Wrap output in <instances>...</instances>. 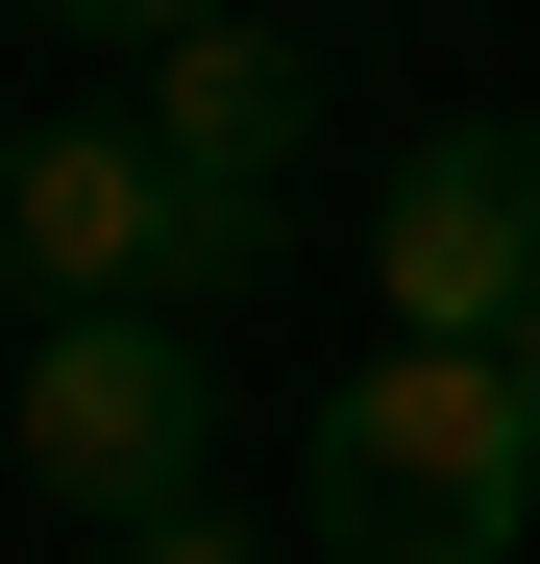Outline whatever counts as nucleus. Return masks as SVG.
<instances>
[{
    "label": "nucleus",
    "mask_w": 540,
    "mask_h": 564,
    "mask_svg": "<svg viewBox=\"0 0 540 564\" xmlns=\"http://www.w3.org/2000/svg\"><path fill=\"white\" fill-rule=\"evenodd\" d=\"M123 564H246V516H222V491H172V516H123Z\"/></svg>",
    "instance_id": "obj_7"
},
{
    "label": "nucleus",
    "mask_w": 540,
    "mask_h": 564,
    "mask_svg": "<svg viewBox=\"0 0 540 564\" xmlns=\"http://www.w3.org/2000/svg\"><path fill=\"white\" fill-rule=\"evenodd\" d=\"M270 246H295V221H270V197H246V172H172V295H246V270H270Z\"/></svg>",
    "instance_id": "obj_6"
},
{
    "label": "nucleus",
    "mask_w": 540,
    "mask_h": 564,
    "mask_svg": "<svg viewBox=\"0 0 540 564\" xmlns=\"http://www.w3.org/2000/svg\"><path fill=\"white\" fill-rule=\"evenodd\" d=\"M295 123H320V74H295V25H246V0L148 50V148H172V172H246V197H270Z\"/></svg>",
    "instance_id": "obj_5"
},
{
    "label": "nucleus",
    "mask_w": 540,
    "mask_h": 564,
    "mask_svg": "<svg viewBox=\"0 0 540 564\" xmlns=\"http://www.w3.org/2000/svg\"><path fill=\"white\" fill-rule=\"evenodd\" d=\"M369 295H393V344H516L540 319V123H418L393 148Z\"/></svg>",
    "instance_id": "obj_3"
},
{
    "label": "nucleus",
    "mask_w": 540,
    "mask_h": 564,
    "mask_svg": "<svg viewBox=\"0 0 540 564\" xmlns=\"http://www.w3.org/2000/svg\"><path fill=\"white\" fill-rule=\"evenodd\" d=\"M516 417H540V319H516Z\"/></svg>",
    "instance_id": "obj_9"
},
{
    "label": "nucleus",
    "mask_w": 540,
    "mask_h": 564,
    "mask_svg": "<svg viewBox=\"0 0 540 564\" xmlns=\"http://www.w3.org/2000/svg\"><path fill=\"white\" fill-rule=\"evenodd\" d=\"M25 466L74 516H172V491H222V393H197V344H172L148 295H99V319H50V368H25Z\"/></svg>",
    "instance_id": "obj_2"
},
{
    "label": "nucleus",
    "mask_w": 540,
    "mask_h": 564,
    "mask_svg": "<svg viewBox=\"0 0 540 564\" xmlns=\"http://www.w3.org/2000/svg\"><path fill=\"white\" fill-rule=\"evenodd\" d=\"M295 516H320V564H516V516H540L516 344H369L295 442Z\"/></svg>",
    "instance_id": "obj_1"
},
{
    "label": "nucleus",
    "mask_w": 540,
    "mask_h": 564,
    "mask_svg": "<svg viewBox=\"0 0 540 564\" xmlns=\"http://www.w3.org/2000/svg\"><path fill=\"white\" fill-rule=\"evenodd\" d=\"M0 295L25 319L172 295V148L148 123H0Z\"/></svg>",
    "instance_id": "obj_4"
},
{
    "label": "nucleus",
    "mask_w": 540,
    "mask_h": 564,
    "mask_svg": "<svg viewBox=\"0 0 540 564\" xmlns=\"http://www.w3.org/2000/svg\"><path fill=\"white\" fill-rule=\"evenodd\" d=\"M74 50H172V25H222V0H50Z\"/></svg>",
    "instance_id": "obj_8"
}]
</instances>
